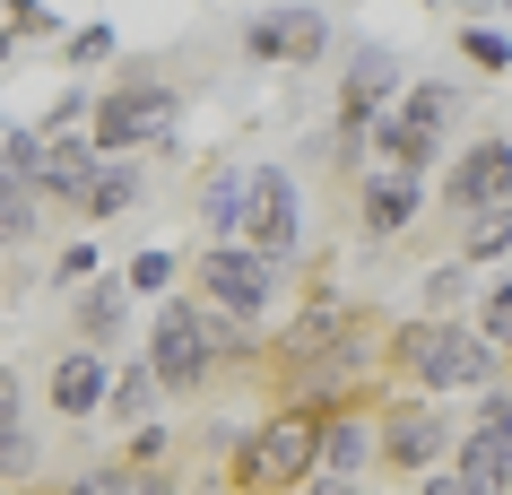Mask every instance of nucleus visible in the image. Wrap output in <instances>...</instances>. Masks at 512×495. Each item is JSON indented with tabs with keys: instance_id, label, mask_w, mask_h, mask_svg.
Masks as SVG:
<instances>
[{
	"instance_id": "1",
	"label": "nucleus",
	"mask_w": 512,
	"mask_h": 495,
	"mask_svg": "<svg viewBox=\"0 0 512 495\" xmlns=\"http://www.w3.org/2000/svg\"><path fill=\"white\" fill-rule=\"evenodd\" d=\"M261 365V339L235 322H217L209 304L191 296H165L157 322H148V374H157L165 400H209L226 374H252Z\"/></svg>"
},
{
	"instance_id": "2",
	"label": "nucleus",
	"mask_w": 512,
	"mask_h": 495,
	"mask_svg": "<svg viewBox=\"0 0 512 495\" xmlns=\"http://www.w3.org/2000/svg\"><path fill=\"white\" fill-rule=\"evenodd\" d=\"M504 383V357L486 348L469 322H408L382 330V391H408V400H460V391H495Z\"/></svg>"
},
{
	"instance_id": "3",
	"label": "nucleus",
	"mask_w": 512,
	"mask_h": 495,
	"mask_svg": "<svg viewBox=\"0 0 512 495\" xmlns=\"http://www.w3.org/2000/svg\"><path fill=\"white\" fill-rule=\"evenodd\" d=\"M322 426L313 409H270L252 435H235L226 469H217V495H296L313 469H322Z\"/></svg>"
},
{
	"instance_id": "4",
	"label": "nucleus",
	"mask_w": 512,
	"mask_h": 495,
	"mask_svg": "<svg viewBox=\"0 0 512 495\" xmlns=\"http://www.w3.org/2000/svg\"><path fill=\"white\" fill-rule=\"evenodd\" d=\"M287 261H270V252H252V244H200L183 261V296L191 304H209L217 322H235L261 339V322L278 313V296H287Z\"/></svg>"
},
{
	"instance_id": "5",
	"label": "nucleus",
	"mask_w": 512,
	"mask_h": 495,
	"mask_svg": "<svg viewBox=\"0 0 512 495\" xmlns=\"http://www.w3.org/2000/svg\"><path fill=\"white\" fill-rule=\"evenodd\" d=\"M174 122H183L174 79H165L157 61H131L113 87H96V122H87V139H96V157H139V148H165Z\"/></svg>"
},
{
	"instance_id": "6",
	"label": "nucleus",
	"mask_w": 512,
	"mask_h": 495,
	"mask_svg": "<svg viewBox=\"0 0 512 495\" xmlns=\"http://www.w3.org/2000/svg\"><path fill=\"white\" fill-rule=\"evenodd\" d=\"M452 443H460V426L443 400H408V391L374 400V478H408L417 487V478H434L452 461Z\"/></svg>"
},
{
	"instance_id": "7",
	"label": "nucleus",
	"mask_w": 512,
	"mask_h": 495,
	"mask_svg": "<svg viewBox=\"0 0 512 495\" xmlns=\"http://www.w3.org/2000/svg\"><path fill=\"white\" fill-rule=\"evenodd\" d=\"M434 200H443V218H460V226L504 218L512 209V131H478L452 165H443V192Z\"/></svg>"
},
{
	"instance_id": "8",
	"label": "nucleus",
	"mask_w": 512,
	"mask_h": 495,
	"mask_svg": "<svg viewBox=\"0 0 512 495\" xmlns=\"http://www.w3.org/2000/svg\"><path fill=\"white\" fill-rule=\"evenodd\" d=\"M356 313H365V304L356 296H313L304 304V313H287V322L270 330V339H261V365H252V374H261V391H278V383H296L304 365L322 357V348H339V339H348V322Z\"/></svg>"
},
{
	"instance_id": "9",
	"label": "nucleus",
	"mask_w": 512,
	"mask_h": 495,
	"mask_svg": "<svg viewBox=\"0 0 512 495\" xmlns=\"http://www.w3.org/2000/svg\"><path fill=\"white\" fill-rule=\"evenodd\" d=\"M243 244L304 270V200H296V174L287 165H252V209H243Z\"/></svg>"
},
{
	"instance_id": "10",
	"label": "nucleus",
	"mask_w": 512,
	"mask_h": 495,
	"mask_svg": "<svg viewBox=\"0 0 512 495\" xmlns=\"http://www.w3.org/2000/svg\"><path fill=\"white\" fill-rule=\"evenodd\" d=\"M105 400H113V357L61 339L53 365H44V409H53L61 426H87V417H105Z\"/></svg>"
},
{
	"instance_id": "11",
	"label": "nucleus",
	"mask_w": 512,
	"mask_h": 495,
	"mask_svg": "<svg viewBox=\"0 0 512 495\" xmlns=\"http://www.w3.org/2000/svg\"><path fill=\"white\" fill-rule=\"evenodd\" d=\"M400 53L391 44H356L348 70H339V131H374L382 113L400 105Z\"/></svg>"
},
{
	"instance_id": "12",
	"label": "nucleus",
	"mask_w": 512,
	"mask_h": 495,
	"mask_svg": "<svg viewBox=\"0 0 512 495\" xmlns=\"http://www.w3.org/2000/svg\"><path fill=\"white\" fill-rule=\"evenodd\" d=\"M330 9H261L252 27H243V53L252 61H322L330 53Z\"/></svg>"
},
{
	"instance_id": "13",
	"label": "nucleus",
	"mask_w": 512,
	"mask_h": 495,
	"mask_svg": "<svg viewBox=\"0 0 512 495\" xmlns=\"http://www.w3.org/2000/svg\"><path fill=\"white\" fill-rule=\"evenodd\" d=\"M417 218H426V183H400V174H365L356 183V235L365 244H400Z\"/></svg>"
},
{
	"instance_id": "14",
	"label": "nucleus",
	"mask_w": 512,
	"mask_h": 495,
	"mask_svg": "<svg viewBox=\"0 0 512 495\" xmlns=\"http://www.w3.org/2000/svg\"><path fill=\"white\" fill-rule=\"evenodd\" d=\"M139 200H148V174H139L131 157H96V174H87L79 192L61 200V218L105 226V218H122V209H139Z\"/></svg>"
},
{
	"instance_id": "15",
	"label": "nucleus",
	"mask_w": 512,
	"mask_h": 495,
	"mask_svg": "<svg viewBox=\"0 0 512 495\" xmlns=\"http://www.w3.org/2000/svg\"><path fill=\"white\" fill-rule=\"evenodd\" d=\"M452 469L478 495H512V426H504V417H469L460 443H452Z\"/></svg>"
},
{
	"instance_id": "16",
	"label": "nucleus",
	"mask_w": 512,
	"mask_h": 495,
	"mask_svg": "<svg viewBox=\"0 0 512 495\" xmlns=\"http://www.w3.org/2000/svg\"><path fill=\"white\" fill-rule=\"evenodd\" d=\"M200 226H209V244H243V209H252V165H235V157H217V165H200Z\"/></svg>"
},
{
	"instance_id": "17",
	"label": "nucleus",
	"mask_w": 512,
	"mask_h": 495,
	"mask_svg": "<svg viewBox=\"0 0 512 495\" xmlns=\"http://www.w3.org/2000/svg\"><path fill=\"white\" fill-rule=\"evenodd\" d=\"M35 495H183V487H174V469L96 461V469H70V478H53V487H35Z\"/></svg>"
},
{
	"instance_id": "18",
	"label": "nucleus",
	"mask_w": 512,
	"mask_h": 495,
	"mask_svg": "<svg viewBox=\"0 0 512 495\" xmlns=\"http://www.w3.org/2000/svg\"><path fill=\"white\" fill-rule=\"evenodd\" d=\"M122 322H131V287H122V278H96V287L70 304V339H79V348H113Z\"/></svg>"
},
{
	"instance_id": "19",
	"label": "nucleus",
	"mask_w": 512,
	"mask_h": 495,
	"mask_svg": "<svg viewBox=\"0 0 512 495\" xmlns=\"http://www.w3.org/2000/svg\"><path fill=\"white\" fill-rule=\"evenodd\" d=\"M322 478H374V409H348L322 426Z\"/></svg>"
},
{
	"instance_id": "20",
	"label": "nucleus",
	"mask_w": 512,
	"mask_h": 495,
	"mask_svg": "<svg viewBox=\"0 0 512 495\" xmlns=\"http://www.w3.org/2000/svg\"><path fill=\"white\" fill-rule=\"evenodd\" d=\"M452 113H460V96L443 79H408L400 87V105L382 113V122H400L408 139H434V148H443V131H452Z\"/></svg>"
},
{
	"instance_id": "21",
	"label": "nucleus",
	"mask_w": 512,
	"mask_h": 495,
	"mask_svg": "<svg viewBox=\"0 0 512 495\" xmlns=\"http://www.w3.org/2000/svg\"><path fill=\"white\" fill-rule=\"evenodd\" d=\"M157 400H165V391H157V374H148V357L113 365V400H105L113 426H131V435H139V426H157Z\"/></svg>"
},
{
	"instance_id": "22",
	"label": "nucleus",
	"mask_w": 512,
	"mask_h": 495,
	"mask_svg": "<svg viewBox=\"0 0 512 495\" xmlns=\"http://www.w3.org/2000/svg\"><path fill=\"white\" fill-rule=\"evenodd\" d=\"M469 330H478L486 348L504 357V374H512V270H504V278H486L478 296H469Z\"/></svg>"
},
{
	"instance_id": "23",
	"label": "nucleus",
	"mask_w": 512,
	"mask_h": 495,
	"mask_svg": "<svg viewBox=\"0 0 512 495\" xmlns=\"http://www.w3.org/2000/svg\"><path fill=\"white\" fill-rule=\"evenodd\" d=\"M44 218H53V209H44L18 174H0V244H27V235H44Z\"/></svg>"
},
{
	"instance_id": "24",
	"label": "nucleus",
	"mask_w": 512,
	"mask_h": 495,
	"mask_svg": "<svg viewBox=\"0 0 512 495\" xmlns=\"http://www.w3.org/2000/svg\"><path fill=\"white\" fill-rule=\"evenodd\" d=\"M417 304H426V322H469L460 304H469V270L460 261H443V270H426V287H417Z\"/></svg>"
},
{
	"instance_id": "25",
	"label": "nucleus",
	"mask_w": 512,
	"mask_h": 495,
	"mask_svg": "<svg viewBox=\"0 0 512 495\" xmlns=\"http://www.w3.org/2000/svg\"><path fill=\"white\" fill-rule=\"evenodd\" d=\"M122 287H131V296H174V287H183V261H174L165 244H148V252H131Z\"/></svg>"
},
{
	"instance_id": "26",
	"label": "nucleus",
	"mask_w": 512,
	"mask_h": 495,
	"mask_svg": "<svg viewBox=\"0 0 512 495\" xmlns=\"http://www.w3.org/2000/svg\"><path fill=\"white\" fill-rule=\"evenodd\" d=\"M460 61L504 79V70H512V35H504V27H460Z\"/></svg>"
},
{
	"instance_id": "27",
	"label": "nucleus",
	"mask_w": 512,
	"mask_h": 495,
	"mask_svg": "<svg viewBox=\"0 0 512 495\" xmlns=\"http://www.w3.org/2000/svg\"><path fill=\"white\" fill-rule=\"evenodd\" d=\"M174 452H183L174 426H139V435L122 443V469H174Z\"/></svg>"
},
{
	"instance_id": "28",
	"label": "nucleus",
	"mask_w": 512,
	"mask_h": 495,
	"mask_svg": "<svg viewBox=\"0 0 512 495\" xmlns=\"http://www.w3.org/2000/svg\"><path fill=\"white\" fill-rule=\"evenodd\" d=\"M504 252H512V209L504 218H478L460 235V270H469V261H504Z\"/></svg>"
},
{
	"instance_id": "29",
	"label": "nucleus",
	"mask_w": 512,
	"mask_h": 495,
	"mask_svg": "<svg viewBox=\"0 0 512 495\" xmlns=\"http://www.w3.org/2000/svg\"><path fill=\"white\" fill-rule=\"evenodd\" d=\"M61 27H70V18H61V9H44V0H18V9H9V35H18V44H53Z\"/></svg>"
},
{
	"instance_id": "30",
	"label": "nucleus",
	"mask_w": 512,
	"mask_h": 495,
	"mask_svg": "<svg viewBox=\"0 0 512 495\" xmlns=\"http://www.w3.org/2000/svg\"><path fill=\"white\" fill-rule=\"evenodd\" d=\"M61 61H70V70H96V61H113V27H105V18H96V27L61 35Z\"/></svg>"
},
{
	"instance_id": "31",
	"label": "nucleus",
	"mask_w": 512,
	"mask_h": 495,
	"mask_svg": "<svg viewBox=\"0 0 512 495\" xmlns=\"http://www.w3.org/2000/svg\"><path fill=\"white\" fill-rule=\"evenodd\" d=\"M53 278H61V287H79V278H105V270H96V244H70V252L53 261Z\"/></svg>"
},
{
	"instance_id": "32",
	"label": "nucleus",
	"mask_w": 512,
	"mask_h": 495,
	"mask_svg": "<svg viewBox=\"0 0 512 495\" xmlns=\"http://www.w3.org/2000/svg\"><path fill=\"white\" fill-rule=\"evenodd\" d=\"M417 495H478V487H469V478H460V469L443 461V469H434V478H417Z\"/></svg>"
},
{
	"instance_id": "33",
	"label": "nucleus",
	"mask_w": 512,
	"mask_h": 495,
	"mask_svg": "<svg viewBox=\"0 0 512 495\" xmlns=\"http://www.w3.org/2000/svg\"><path fill=\"white\" fill-rule=\"evenodd\" d=\"M0 417H27V383H18V365H0Z\"/></svg>"
},
{
	"instance_id": "34",
	"label": "nucleus",
	"mask_w": 512,
	"mask_h": 495,
	"mask_svg": "<svg viewBox=\"0 0 512 495\" xmlns=\"http://www.w3.org/2000/svg\"><path fill=\"white\" fill-rule=\"evenodd\" d=\"M296 495H365V478H322V469H313Z\"/></svg>"
},
{
	"instance_id": "35",
	"label": "nucleus",
	"mask_w": 512,
	"mask_h": 495,
	"mask_svg": "<svg viewBox=\"0 0 512 495\" xmlns=\"http://www.w3.org/2000/svg\"><path fill=\"white\" fill-rule=\"evenodd\" d=\"M478 417H504V426H512V383H495V391H478Z\"/></svg>"
},
{
	"instance_id": "36",
	"label": "nucleus",
	"mask_w": 512,
	"mask_h": 495,
	"mask_svg": "<svg viewBox=\"0 0 512 495\" xmlns=\"http://www.w3.org/2000/svg\"><path fill=\"white\" fill-rule=\"evenodd\" d=\"M9 53H18V35H9V27H0V61H9Z\"/></svg>"
},
{
	"instance_id": "37",
	"label": "nucleus",
	"mask_w": 512,
	"mask_h": 495,
	"mask_svg": "<svg viewBox=\"0 0 512 495\" xmlns=\"http://www.w3.org/2000/svg\"><path fill=\"white\" fill-rule=\"evenodd\" d=\"M0 139H9V122H0Z\"/></svg>"
}]
</instances>
